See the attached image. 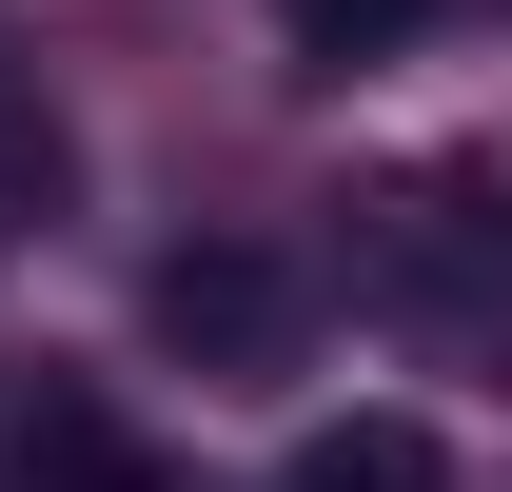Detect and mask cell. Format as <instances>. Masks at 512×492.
<instances>
[{
  "instance_id": "obj_1",
  "label": "cell",
  "mask_w": 512,
  "mask_h": 492,
  "mask_svg": "<svg viewBox=\"0 0 512 492\" xmlns=\"http://www.w3.org/2000/svg\"><path fill=\"white\" fill-rule=\"evenodd\" d=\"M296 335V276L256 237H197V256H158V355H197V374H256Z\"/></svg>"
},
{
  "instance_id": "obj_2",
  "label": "cell",
  "mask_w": 512,
  "mask_h": 492,
  "mask_svg": "<svg viewBox=\"0 0 512 492\" xmlns=\"http://www.w3.org/2000/svg\"><path fill=\"white\" fill-rule=\"evenodd\" d=\"M276 492H453V453H434V414H316Z\"/></svg>"
},
{
  "instance_id": "obj_3",
  "label": "cell",
  "mask_w": 512,
  "mask_h": 492,
  "mask_svg": "<svg viewBox=\"0 0 512 492\" xmlns=\"http://www.w3.org/2000/svg\"><path fill=\"white\" fill-rule=\"evenodd\" d=\"M276 20H296V60H394L434 0H276Z\"/></svg>"
}]
</instances>
